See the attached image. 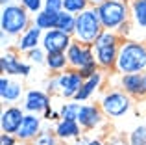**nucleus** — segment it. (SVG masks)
Masks as SVG:
<instances>
[{
	"mask_svg": "<svg viewBox=\"0 0 146 145\" xmlns=\"http://www.w3.org/2000/svg\"><path fill=\"white\" fill-rule=\"evenodd\" d=\"M22 108L26 113H37L43 115L48 108H52V101H50L48 91L41 89H28L22 97Z\"/></svg>",
	"mask_w": 146,
	"mask_h": 145,
	"instance_id": "10",
	"label": "nucleus"
},
{
	"mask_svg": "<svg viewBox=\"0 0 146 145\" xmlns=\"http://www.w3.org/2000/svg\"><path fill=\"white\" fill-rule=\"evenodd\" d=\"M72 41H74V37H72L70 34L54 28V30H48V32L43 34L41 47L46 50V54H50V52H65L70 47Z\"/></svg>",
	"mask_w": 146,
	"mask_h": 145,
	"instance_id": "11",
	"label": "nucleus"
},
{
	"mask_svg": "<svg viewBox=\"0 0 146 145\" xmlns=\"http://www.w3.org/2000/svg\"><path fill=\"white\" fill-rule=\"evenodd\" d=\"M44 65L48 67L50 72L59 75V72H63V71L68 69L67 54H65V52H50V54H46V62H44Z\"/></svg>",
	"mask_w": 146,
	"mask_h": 145,
	"instance_id": "20",
	"label": "nucleus"
},
{
	"mask_svg": "<svg viewBox=\"0 0 146 145\" xmlns=\"http://www.w3.org/2000/svg\"><path fill=\"white\" fill-rule=\"evenodd\" d=\"M115 72H118L120 76L146 72V45L135 39H122Z\"/></svg>",
	"mask_w": 146,
	"mask_h": 145,
	"instance_id": "1",
	"label": "nucleus"
},
{
	"mask_svg": "<svg viewBox=\"0 0 146 145\" xmlns=\"http://www.w3.org/2000/svg\"><path fill=\"white\" fill-rule=\"evenodd\" d=\"M43 119H44V121H54V123H57V121L61 119V113H59V110H52V108H48L46 112L43 113Z\"/></svg>",
	"mask_w": 146,
	"mask_h": 145,
	"instance_id": "32",
	"label": "nucleus"
},
{
	"mask_svg": "<svg viewBox=\"0 0 146 145\" xmlns=\"http://www.w3.org/2000/svg\"><path fill=\"white\" fill-rule=\"evenodd\" d=\"M26 58H28V62L35 63V65H44V62H46V50H44L43 47H37L33 48V50H30L28 54H26Z\"/></svg>",
	"mask_w": 146,
	"mask_h": 145,
	"instance_id": "28",
	"label": "nucleus"
},
{
	"mask_svg": "<svg viewBox=\"0 0 146 145\" xmlns=\"http://www.w3.org/2000/svg\"><path fill=\"white\" fill-rule=\"evenodd\" d=\"M102 32L104 26L100 22L98 9L94 6H91L76 17V30L72 34V37H74V41H80L87 47H93Z\"/></svg>",
	"mask_w": 146,
	"mask_h": 145,
	"instance_id": "5",
	"label": "nucleus"
},
{
	"mask_svg": "<svg viewBox=\"0 0 146 145\" xmlns=\"http://www.w3.org/2000/svg\"><path fill=\"white\" fill-rule=\"evenodd\" d=\"M104 121H106V115H104L100 104H85V102H82L78 123L82 125L83 130H94V128L102 127Z\"/></svg>",
	"mask_w": 146,
	"mask_h": 145,
	"instance_id": "13",
	"label": "nucleus"
},
{
	"mask_svg": "<svg viewBox=\"0 0 146 145\" xmlns=\"http://www.w3.org/2000/svg\"><path fill=\"white\" fill-rule=\"evenodd\" d=\"M54 132L59 140L63 142H72V140L80 138L83 134V128L78 121H72V119H59L54 127Z\"/></svg>",
	"mask_w": 146,
	"mask_h": 145,
	"instance_id": "18",
	"label": "nucleus"
},
{
	"mask_svg": "<svg viewBox=\"0 0 146 145\" xmlns=\"http://www.w3.org/2000/svg\"><path fill=\"white\" fill-rule=\"evenodd\" d=\"M43 34H44V32H43L41 28H37L35 24H32L24 34H22V36L17 37V41H15V50L21 52V54H28L30 50L41 47Z\"/></svg>",
	"mask_w": 146,
	"mask_h": 145,
	"instance_id": "15",
	"label": "nucleus"
},
{
	"mask_svg": "<svg viewBox=\"0 0 146 145\" xmlns=\"http://www.w3.org/2000/svg\"><path fill=\"white\" fill-rule=\"evenodd\" d=\"M129 145H146V125H139L129 132Z\"/></svg>",
	"mask_w": 146,
	"mask_h": 145,
	"instance_id": "27",
	"label": "nucleus"
},
{
	"mask_svg": "<svg viewBox=\"0 0 146 145\" xmlns=\"http://www.w3.org/2000/svg\"><path fill=\"white\" fill-rule=\"evenodd\" d=\"M44 9L59 13L63 11V0H44Z\"/></svg>",
	"mask_w": 146,
	"mask_h": 145,
	"instance_id": "30",
	"label": "nucleus"
},
{
	"mask_svg": "<svg viewBox=\"0 0 146 145\" xmlns=\"http://www.w3.org/2000/svg\"><path fill=\"white\" fill-rule=\"evenodd\" d=\"M122 37L118 32L113 30H104L96 39V43L93 45L94 60H96L100 71H115L118 58V48H120Z\"/></svg>",
	"mask_w": 146,
	"mask_h": 145,
	"instance_id": "2",
	"label": "nucleus"
},
{
	"mask_svg": "<svg viewBox=\"0 0 146 145\" xmlns=\"http://www.w3.org/2000/svg\"><path fill=\"white\" fill-rule=\"evenodd\" d=\"M100 108L107 119H120L131 110V97L122 89H109L100 99Z\"/></svg>",
	"mask_w": 146,
	"mask_h": 145,
	"instance_id": "6",
	"label": "nucleus"
},
{
	"mask_svg": "<svg viewBox=\"0 0 146 145\" xmlns=\"http://www.w3.org/2000/svg\"><path fill=\"white\" fill-rule=\"evenodd\" d=\"M33 24L32 13L24 9L21 4H7L2 6V13H0V30L2 36L9 37H19Z\"/></svg>",
	"mask_w": 146,
	"mask_h": 145,
	"instance_id": "3",
	"label": "nucleus"
},
{
	"mask_svg": "<svg viewBox=\"0 0 146 145\" xmlns=\"http://www.w3.org/2000/svg\"><path fill=\"white\" fill-rule=\"evenodd\" d=\"M21 97H24V89H22L21 84L9 80L7 75L0 76V99H2V102L11 106L17 101H21Z\"/></svg>",
	"mask_w": 146,
	"mask_h": 145,
	"instance_id": "17",
	"label": "nucleus"
},
{
	"mask_svg": "<svg viewBox=\"0 0 146 145\" xmlns=\"http://www.w3.org/2000/svg\"><path fill=\"white\" fill-rule=\"evenodd\" d=\"M19 138L15 134H7V132H2L0 134V145H17Z\"/></svg>",
	"mask_w": 146,
	"mask_h": 145,
	"instance_id": "31",
	"label": "nucleus"
},
{
	"mask_svg": "<svg viewBox=\"0 0 146 145\" xmlns=\"http://www.w3.org/2000/svg\"><path fill=\"white\" fill-rule=\"evenodd\" d=\"M41 130H43V117L37 115V113H26L24 121H22L21 128H19V132L15 136L19 138V142L32 143L39 136Z\"/></svg>",
	"mask_w": 146,
	"mask_h": 145,
	"instance_id": "14",
	"label": "nucleus"
},
{
	"mask_svg": "<svg viewBox=\"0 0 146 145\" xmlns=\"http://www.w3.org/2000/svg\"><path fill=\"white\" fill-rule=\"evenodd\" d=\"M120 89L126 91L129 97H135V99H143V97H146L144 72L122 75V76H120Z\"/></svg>",
	"mask_w": 146,
	"mask_h": 145,
	"instance_id": "16",
	"label": "nucleus"
},
{
	"mask_svg": "<svg viewBox=\"0 0 146 145\" xmlns=\"http://www.w3.org/2000/svg\"><path fill=\"white\" fill-rule=\"evenodd\" d=\"M54 76H56V93L65 101H72L76 97V93L80 91L83 80H85L82 76V72L76 69H67Z\"/></svg>",
	"mask_w": 146,
	"mask_h": 145,
	"instance_id": "7",
	"label": "nucleus"
},
{
	"mask_svg": "<svg viewBox=\"0 0 146 145\" xmlns=\"http://www.w3.org/2000/svg\"><path fill=\"white\" fill-rule=\"evenodd\" d=\"M96 9L104 30L118 32L124 24H128L131 21L129 4L126 0H106L100 6H96Z\"/></svg>",
	"mask_w": 146,
	"mask_h": 145,
	"instance_id": "4",
	"label": "nucleus"
},
{
	"mask_svg": "<svg viewBox=\"0 0 146 145\" xmlns=\"http://www.w3.org/2000/svg\"><path fill=\"white\" fill-rule=\"evenodd\" d=\"M0 4H2V6H7V4H11V0H0Z\"/></svg>",
	"mask_w": 146,
	"mask_h": 145,
	"instance_id": "37",
	"label": "nucleus"
},
{
	"mask_svg": "<svg viewBox=\"0 0 146 145\" xmlns=\"http://www.w3.org/2000/svg\"><path fill=\"white\" fill-rule=\"evenodd\" d=\"M89 145H107V142H104V140H100V138H91Z\"/></svg>",
	"mask_w": 146,
	"mask_h": 145,
	"instance_id": "35",
	"label": "nucleus"
},
{
	"mask_svg": "<svg viewBox=\"0 0 146 145\" xmlns=\"http://www.w3.org/2000/svg\"><path fill=\"white\" fill-rule=\"evenodd\" d=\"M17 145H28V143H26V142H19Z\"/></svg>",
	"mask_w": 146,
	"mask_h": 145,
	"instance_id": "38",
	"label": "nucleus"
},
{
	"mask_svg": "<svg viewBox=\"0 0 146 145\" xmlns=\"http://www.w3.org/2000/svg\"><path fill=\"white\" fill-rule=\"evenodd\" d=\"M80 110H82V102H78V101H68V102H65V104L59 108L61 119H72V121H78V117H80Z\"/></svg>",
	"mask_w": 146,
	"mask_h": 145,
	"instance_id": "24",
	"label": "nucleus"
},
{
	"mask_svg": "<svg viewBox=\"0 0 146 145\" xmlns=\"http://www.w3.org/2000/svg\"><path fill=\"white\" fill-rule=\"evenodd\" d=\"M89 140L91 138H87V136H80V138H76V140H72V143L70 145H89Z\"/></svg>",
	"mask_w": 146,
	"mask_h": 145,
	"instance_id": "34",
	"label": "nucleus"
},
{
	"mask_svg": "<svg viewBox=\"0 0 146 145\" xmlns=\"http://www.w3.org/2000/svg\"><path fill=\"white\" fill-rule=\"evenodd\" d=\"M76 17L78 15H74V13H68V11H59L57 13V22H56V28L57 30H61V32H67V34H74V30H76Z\"/></svg>",
	"mask_w": 146,
	"mask_h": 145,
	"instance_id": "23",
	"label": "nucleus"
},
{
	"mask_svg": "<svg viewBox=\"0 0 146 145\" xmlns=\"http://www.w3.org/2000/svg\"><path fill=\"white\" fill-rule=\"evenodd\" d=\"M19 54H21V52H17V50L2 52L0 67H2L4 75H7V76H28L30 72H32V63L24 62Z\"/></svg>",
	"mask_w": 146,
	"mask_h": 145,
	"instance_id": "8",
	"label": "nucleus"
},
{
	"mask_svg": "<svg viewBox=\"0 0 146 145\" xmlns=\"http://www.w3.org/2000/svg\"><path fill=\"white\" fill-rule=\"evenodd\" d=\"M107 145H129V142L124 140L122 136H113V138L107 140Z\"/></svg>",
	"mask_w": 146,
	"mask_h": 145,
	"instance_id": "33",
	"label": "nucleus"
},
{
	"mask_svg": "<svg viewBox=\"0 0 146 145\" xmlns=\"http://www.w3.org/2000/svg\"><path fill=\"white\" fill-rule=\"evenodd\" d=\"M87 7H91L89 0H63V9L68 13L80 15L82 11H85Z\"/></svg>",
	"mask_w": 146,
	"mask_h": 145,
	"instance_id": "26",
	"label": "nucleus"
},
{
	"mask_svg": "<svg viewBox=\"0 0 146 145\" xmlns=\"http://www.w3.org/2000/svg\"><path fill=\"white\" fill-rule=\"evenodd\" d=\"M32 145H59V138L56 136L54 130L43 128V130L39 132V136L32 142Z\"/></svg>",
	"mask_w": 146,
	"mask_h": 145,
	"instance_id": "25",
	"label": "nucleus"
},
{
	"mask_svg": "<svg viewBox=\"0 0 146 145\" xmlns=\"http://www.w3.org/2000/svg\"><path fill=\"white\" fill-rule=\"evenodd\" d=\"M144 82H146V72H144Z\"/></svg>",
	"mask_w": 146,
	"mask_h": 145,
	"instance_id": "39",
	"label": "nucleus"
},
{
	"mask_svg": "<svg viewBox=\"0 0 146 145\" xmlns=\"http://www.w3.org/2000/svg\"><path fill=\"white\" fill-rule=\"evenodd\" d=\"M67 54V60H68V69H83L85 65L96 62L94 60V52H93V47H87V45L80 43V41H72L70 47L65 50Z\"/></svg>",
	"mask_w": 146,
	"mask_h": 145,
	"instance_id": "9",
	"label": "nucleus"
},
{
	"mask_svg": "<svg viewBox=\"0 0 146 145\" xmlns=\"http://www.w3.org/2000/svg\"><path fill=\"white\" fill-rule=\"evenodd\" d=\"M57 22V13L56 11H48V9H41L37 15H33V24L37 28H41L43 32H48V30L56 28Z\"/></svg>",
	"mask_w": 146,
	"mask_h": 145,
	"instance_id": "22",
	"label": "nucleus"
},
{
	"mask_svg": "<svg viewBox=\"0 0 146 145\" xmlns=\"http://www.w3.org/2000/svg\"><path fill=\"white\" fill-rule=\"evenodd\" d=\"M21 6L24 7L28 13L37 15L41 9H44V0H21Z\"/></svg>",
	"mask_w": 146,
	"mask_h": 145,
	"instance_id": "29",
	"label": "nucleus"
},
{
	"mask_svg": "<svg viewBox=\"0 0 146 145\" xmlns=\"http://www.w3.org/2000/svg\"><path fill=\"white\" fill-rule=\"evenodd\" d=\"M24 108L22 106H6L0 113V128L2 132H7V134H17L19 128H21L22 121H24Z\"/></svg>",
	"mask_w": 146,
	"mask_h": 145,
	"instance_id": "12",
	"label": "nucleus"
},
{
	"mask_svg": "<svg viewBox=\"0 0 146 145\" xmlns=\"http://www.w3.org/2000/svg\"><path fill=\"white\" fill-rule=\"evenodd\" d=\"M89 2H91V6H94V7H96V6H100L102 2H106V0H89Z\"/></svg>",
	"mask_w": 146,
	"mask_h": 145,
	"instance_id": "36",
	"label": "nucleus"
},
{
	"mask_svg": "<svg viewBox=\"0 0 146 145\" xmlns=\"http://www.w3.org/2000/svg\"><path fill=\"white\" fill-rule=\"evenodd\" d=\"M129 13L135 26L146 30V0H131L129 2Z\"/></svg>",
	"mask_w": 146,
	"mask_h": 145,
	"instance_id": "21",
	"label": "nucleus"
},
{
	"mask_svg": "<svg viewBox=\"0 0 146 145\" xmlns=\"http://www.w3.org/2000/svg\"><path fill=\"white\" fill-rule=\"evenodd\" d=\"M102 82H104V72H102V71H98L96 75H93V76H89V78H85V80H83V84H82V87H80V91L76 93V97L72 99V101L87 102V101H89V99L100 89Z\"/></svg>",
	"mask_w": 146,
	"mask_h": 145,
	"instance_id": "19",
	"label": "nucleus"
}]
</instances>
